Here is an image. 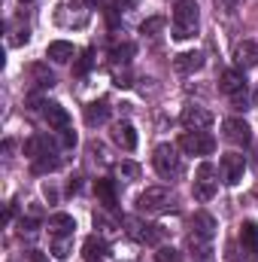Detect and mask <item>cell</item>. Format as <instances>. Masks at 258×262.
Here are the masks:
<instances>
[{"instance_id":"1","label":"cell","mask_w":258,"mask_h":262,"mask_svg":"<svg viewBox=\"0 0 258 262\" xmlns=\"http://www.w3.org/2000/svg\"><path fill=\"white\" fill-rule=\"evenodd\" d=\"M197 21H200L197 3L194 0H179L176 9H173V37L176 40H192L197 34Z\"/></svg>"},{"instance_id":"2","label":"cell","mask_w":258,"mask_h":262,"mask_svg":"<svg viewBox=\"0 0 258 262\" xmlns=\"http://www.w3.org/2000/svg\"><path fill=\"white\" fill-rule=\"evenodd\" d=\"M219 89L234 101L237 110H246V104H249V89H246V76H243V70H225Z\"/></svg>"},{"instance_id":"3","label":"cell","mask_w":258,"mask_h":262,"mask_svg":"<svg viewBox=\"0 0 258 262\" xmlns=\"http://www.w3.org/2000/svg\"><path fill=\"white\" fill-rule=\"evenodd\" d=\"M152 165H155V171H158L164 180L179 177V171H183V162H179V152H176L173 143H158L155 152H152Z\"/></svg>"},{"instance_id":"4","label":"cell","mask_w":258,"mask_h":262,"mask_svg":"<svg viewBox=\"0 0 258 262\" xmlns=\"http://www.w3.org/2000/svg\"><path fill=\"white\" fill-rule=\"evenodd\" d=\"M173 192L170 189H164V186H149L143 195L137 198V207L143 210V213H164V210H170L173 207Z\"/></svg>"},{"instance_id":"5","label":"cell","mask_w":258,"mask_h":262,"mask_svg":"<svg viewBox=\"0 0 258 262\" xmlns=\"http://www.w3.org/2000/svg\"><path fill=\"white\" fill-rule=\"evenodd\" d=\"M216 177L219 174H216V168L210 162H203L197 168V180H194V198L197 201H210V198L216 195V189H219V180Z\"/></svg>"},{"instance_id":"6","label":"cell","mask_w":258,"mask_h":262,"mask_svg":"<svg viewBox=\"0 0 258 262\" xmlns=\"http://www.w3.org/2000/svg\"><path fill=\"white\" fill-rule=\"evenodd\" d=\"M179 146H183L189 156H210V152L216 149V137L207 134V131H189V134H183Z\"/></svg>"},{"instance_id":"7","label":"cell","mask_w":258,"mask_h":262,"mask_svg":"<svg viewBox=\"0 0 258 262\" xmlns=\"http://www.w3.org/2000/svg\"><path fill=\"white\" fill-rule=\"evenodd\" d=\"M219 168H222V180L228 186H237L243 180V174H246V159L240 152H228V156H222Z\"/></svg>"},{"instance_id":"8","label":"cell","mask_w":258,"mask_h":262,"mask_svg":"<svg viewBox=\"0 0 258 262\" xmlns=\"http://www.w3.org/2000/svg\"><path fill=\"white\" fill-rule=\"evenodd\" d=\"M222 131H225V140L234 143V146H249V140H252V131L243 119H225Z\"/></svg>"},{"instance_id":"9","label":"cell","mask_w":258,"mask_h":262,"mask_svg":"<svg viewBox=\"0 0 258 262\" xmlns=\"http://www.w3.org/2000/svg\"><path fill=\"white\" fill-rule=\"evenodd\" d=\"M183 125L189 131H207L213 125V113L203 110V107H197V104H192V107L183 110Z\"/></svg>"},{"instance_id":"10","label":"cell","mask_w":258,"mask_h":262,"mask_svg":"<svg viewBox=\"0 0 258 262\" xmlns=\"http://www.w3.org/2000/svg\"><path fill=\"white\" fill-rule=\"evenodd\" d=\"M234 64H237V70H252V67H258V43L255 40L237 43V49H234Z\"/></svg>"},{"instance_id":"11","label":"cell","mask_w":258,"mask_h":262,"mask_svg":"<svg viewBox=\"0 0 258 262\" xmlns=\"http://www.w3.org/2000/svg\"><path fill=\"white\" fill-rule=\"evenodd\" d=\"M125 226L131 229V235H134L137 241H143V244H158V238H161V226H146V223L137 220V216H128Z\"/></svg>"},{"instance_id":"12","label":"cell","mask_w":258,"mask_h":262,"mask_svg":"<svg viewBox=\"0 0 258 262\" xmlns=\"http://www.w3.org/2000/svg\"><path fill=\"white\" fill-rule=\"evenodd\" d=\"M113 140H116V146H122V149H137V131L131 122H116L113 125Z\"/></svg>"},{"instance_id":"13","label":"cell","mask_w":258,"mask_h":262,"mask_svg":"<svg viewBox=\"0 0 258 262\" xmlns=\"http://www.w3.org/2000/svg\"><path fill=\"white\" fill-rule=\"evenodd\" d=\"M24 152L31 156V159H43V156H55V143L49 140V137H31L28 143H24Z\"/></svg>"},{"instance_id":"14","label":"cell","mask_w":258,"mask_h":262,"mask_svg":"<svg viewBox=\"0 0 258 262\" xmlns=\"http://www.w3.org/2000/svg\"><path fill=\"white\" fill-rule=\"evenodd\" d=\"M46 55H49L55 64H67V61L76 55V49H73V43H67V40H55V43H49Z\"/></svg>"},{"instance_id":"15","label":"cell","mask_w":258,"mask_h":262,"mask_svg":"<svg viewBox=\"0 0 258 262\" xmlns=\"http://www.w3.org/2000/svg\"><path fill=\"white\" fill-rule=\"evenodd\" d=\"M43 116H46V122H49L52 128H58V131L70 128V116H67V110L61 107V104H46Z\"/></svg>"},{"instance_id":"16","label":"cell","mask_w":258,"mask_h":262,"mask_svg":"<svg viewBox=\"0 0 258 262\" xmlns=\"http://www.w3.org/2000/svg\"><path fill=\"white\" fill-rule=\"evenodd\" d=\"M82 256H85L88 262H100L104 256H107V241L97 238V235L85 238V244H82Z\"/></svg>"},{"instance_id":"17","label":"cell","mask_w":258,"mask_h":262,"mask_svg":"<svg viewBox=\"0 0 258 262\" xmlns=\"http://www.w3.org/2000/svg\"><path fill=\"white\" fill-rule=\"evenodd\" d=\"M173 67L179 73H197L203 67V52H183V55H176Z\"/></svg>"},{"instance_id":"18","label":"cell","mask_w":258,"mask_h":262,"mask_svg":"<svg viewBox=\"0 0 258 262\" xmlns=\"http://www.w3.org/2000/svg\"><path fill=\"white\" fill-rule=\"evenodd\" d=\"M107 119H110V104L107 101H91L85 107V122L88 125H104Z\"/></svg>"},{"instance_id":"19","label":"cell","mask_w":258,"mask_h":262,"mask_svg":"<svg viewBox=\"0 0 258 262\" xmlns=\"http://www.w3.org/2000/svg\"><path fill=\"white\" fill-rule=\"evenodd\" d=\"M73 229H76V220H73L70 213H55V216H49V232H52V235H73Z\"/></svg>"},{"instance_id":"20","label":"cell","mask_w":258,"mask_h":262,"mask_svg":"<svg viewBox=\"0 0 258 262\" xmlns=\"http://www.w3.org/2000/svg\"><path fill=\"white\" fill-rule=\"evenodd\" d=\"M192 229L197 235H203V238H213L216 235V220L210 216V213H203V210H197L192 216Z\"/></svg>"},{"instance_id":"21","label":"cell","mask_w":258,"mask_h":262,"mask_svg":"<svg viewBox=\"0 0 258 262\" xmlns=\"http://www.w3.org/2000/svg\"><path fill=\"white\" fill-rule=\"evenodd\" d=\"M94 195L100 198L104 207H116V183L113 180H97L94 183Z\"/></svg>"},{"instance_id":"22","label":"cell","mask_w":258,"mask_h":262,"mask_svg":"<svg viewBox=\"0 0 258 262\" xmlns=\"http://www.w3.org/2000/svg\"><path fill=\"white\" fill-rule=\"evenodd\" d=\"M189 250H192L197 259H210V238H203V235H197V232H192L189 235Z\"/></svg>"},{"instance_id":"23","label":"cell","mask_w":258,"mask_h":262,"mask_svg":"<svg viewBox=\"0 0 258 262\" xmlns=\"http://www.w3.org/2000/svg\"><path fill=\"white\" fill-rule=\"evenodd\" d=\"M73 253V235H55L52 238V256L55 259H67Z\"/></svg>"},{"instance_id":"24","label":"cell","mask_w":258,"mask_h":262,"mask_svg":"<svg viewBox=\"0 0 258 262\" xmlns=\"http://www.w3.org/2000/svg\"><path fill=\"white\" fill-rule=\"evenodd\" d=\"M240 241H243V247L258 250V223H243L240 226Z\"/></svg>"},{"instance_id":"25","label":"cell","mask_w":258,"mask_h":262,"mask_svg":"<svg viewBox=\"0 0 258 262\" xmlns=\"http://www.w3.org/2000/svg\"><path fill=\"white\" fill-rule=\"evenodd\" d=\"M110 55H113V61H116V64H128L131 58L137 55V46H134V43H119V46H113V52H110Z\"/></svg>"},{"instance_id":"26","label":"cell","mask_w":258,"mask_h":262,"mask_svg":"<svg viewBox=\"0 0 258 262\" xmlns=\"http://www.w3.org/2000/svg\"><path fill=\"white\" fill-rule=\"evenodd\" d=\"M31 73H34V79H37L40 89H52V85H55V76H52V70H49L46 64H34Z\"/></svg>"},{"instance_id":"27","label":"cell","mask_w":258,"mask_h":262,"mask_svg":"<svg viewBox=\"0 0 258 262\" xmlns=\"http://www.w3.org/2000/svg\"><path fill=\"white\" fill-rule=\"evenodd\" d=\"M55 168H58V159H55V156H43V159H34V171H37V174L55 171Z\"/></svg>"},{"instance_id":"28","label":"cell","mask_w":258,"mask_h":262,"mask_svg":"<svg viewBox=\"0 0 258 262\" xmlns=\"http://www.w3.org/2000/svg\"><path fill=\"white\" fill-rule=\"evenodd\" d=\"M155 259H158V262H179V253H176L173 247H158Z\"/></svg>"},{"instance_id":"29","label":"cell","mask_w":258,"mask_h":262,"mask_svg":"<svg viewBox=\"0 0 258 262\" xmlns=\"http://www.w3.org/2000/svg\"><path fill=\"white\" fill-rule=\"evenodd\" d=\"M91 55H94V52H91V49H85V52H82V58L76 61V67H73V70H76L79 76H82V73H88V67H91Z\"/></svg>"},{"instance_id":"30","label":"cell","mask_w":258,"mask_h":262,"mask_svg":"<svg viewBox=\"0 0 258 262\" xmlns=\"http://www.w3.org/2000/svg\"><path fill=\"white\" fill-rule=\"evenodd\" d=\"M164 28V18H149V21H143V34H155V31H161Z\"/></svg>"},{"instance_id":"31","label":"cell","mask_w":258,"mask_h":262,"mask_svg":"<svg viewBox=\"0 0 258 262\" xmlns=\"http://www.w3.org/2000/svg\"><path fill=\"white\" fill-rule=\"evenodd\" d=\"M122 174H125L128 180H137V177H140V165H134V162H122Z\"/></svg>"},{"instance_id":"32","label":"cell","mask_w":258,"mask_h":262,"mask_svg":"<svg viewBox=\"0 0 258 262\" xmlns=\"http://www.w3.org/2000/svg\"><path fill=\"white\" fill-rule=\"evenodd\" d=\"M61 146H76V131H70V128L61 131Z\"/></svg>"},{"instance_id":"33","label":"cell","mask_w":258,"mask_h":262,"mask_svg":"<svg viewBox=\"0 0 258 262\" xmlns=\"http://www.w3.org/2000/svg\"><path fill=\"white\" fill-rule=\"evenodd\" d=\"M219 3V9H225V12H234L237 9V0H216Z\"/></svg>"},{"instance_id":"34","label":"cell","mask_w":258,"mask_h":262,"mask_svg":"<svg viewBox=\"0 0 258 262\" xmlns=\"http://www.w3.org/2000/svg\"><path fill=\"white\" fill-rule=\"evenodd\" d=\"M134 3H137V0H116V9H119V12H122V9L128 12V6H134Z\"/></svg>"},{"instance_id":"35","label":"cell","mask_w":258,"mask_h":262,"mask_svg":"<svg viewBox=\"0 0 258 262\" xmlns=\"http://www.w3.org/2000/svg\"><path fill=\"white\" fill-rule=\"evenodd\" d=\"M31 262H46V259H43V256H34V259H31Z\"/></svg>"},{"instance_id":"36","label":"cell","mask_w":258,"mask_h":262,"mask_svg":"<svg viewBox=\"0 0 258 262\" xmlns=\"http://www.w3.org/2000/svg\"><path fill=\"white\" fill-rule=\"evenodd\" d=\"M97 3H100V0H88V6H97Z\"/></svg>"},{"instance_id":"37","label":"cell","mask_w":258,"mask_h":262,"mask_svg":"<svg viewBox=\"0 0 258 262\" xmlns=\"http://www.w3.org/2000/svg\"><path fill=\"white\" fill-rule=\"evenodd\" d=\"M21 3H31V0H21Z\"/></svg>"}]
</instances>
